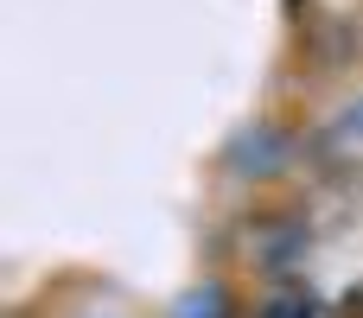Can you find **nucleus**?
Segmentation results:
<instances>
[{
    "instance_id": "nucleus-1",
    "label": "nucleus",
    "mask_w": 363,
    "mask_h": 318,
    "mask_svg": "<svg viewBox=\"0 0 363 318\" xmlns=\"http://www.w3.org/2000/svg\"><path fill=\"white\" fill-rule=\"evenodd\" d=\"M268 318H313V306H306V300H287V306H274Z\"/></svg>"
}]
</instances>
